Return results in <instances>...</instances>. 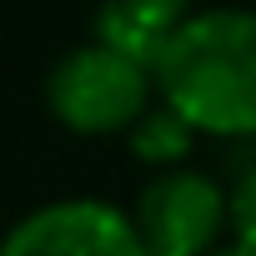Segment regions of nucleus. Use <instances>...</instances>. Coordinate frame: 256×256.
I'll use <instances>...</instances> for the list:
<instances>
[{"mask_svg":"<svg viewBox=\"0 0 256 256\" xmlns=\"http://www.w3.org/2000/svg\"><path fill=\"white\" fill-rule=\"evenodd\" d=\"M156 96L196 136H256V10H196L156 60Z\"/></svg>","mask_w":256,"mask_h":256,"instance_id":"obj_1","label":"nucleus"},{"mask_svg":"<svg viewBox=\"0 0 256 256\" xmlns=\"http://www.w3.org/2000/svg\"><path fill=\"white\" fill-rule=\"evenodd\" d=\"M156 76L100 40L66 50L46 76V110L70 136H131L151 110Z\"/></svg>","mask_w":256,"mask_h":256,"instance_id":"obj_2","label":"nucleus"},{"mask_svg":"<svg viewBox=\"0 0 256 256\" xmlns=\"http://www.w3.org/2000/svg\"><path fill=\"white\" fill-rule=\"evenodd\" d=\"M146 256H216L231 231V191L196 166L156 171L131 201Z\"/></svg>","mask_w":256,"mask_h":256,"instance_id":"obj_3","label":"nucleus"},{"mask_svg":"<svg viewBox=\"0 0 256 256\" xmlns=\"http://www.w3.org/2000/svg\"><path fill=\"white\" fill-rule=\"evenodd\" d=\"M0 256H146L136 221L106 196H56L6 226Z\"/></svg>","mask_w":256,"mask_h":256,"instance_id":"obj_4","label":"nucleus"},{"mask_svg":"<svg viewBox=\"0 0 256 256\" xmlns=\"http://www.w3.org/2000/svg\"><path fill=\"white\" fill-rule=\"evenodd\" d=\"M191 16H196L191 0H100L90 40H100V46H110L120 56H131V60H141L156 76L161 50L171 46V36Z\"/></svg>","mask_w":256,"mask_h":256,"instance_id":"obj_5","label":"nucleus"},{"mask_svg":"<svg viewBox=\"0 0 256 256\" xmlns=\"http://www.w3.org/2000/svg\"><path fill=\"white\" fill-rule=\"evenodd\" d=\"M126 146H131V156L151 171H176V166H191V151H196V131L171 110V106H151L136 126L131 136H126Z\"/></svg>","mask_w":256,"mask_h":256,"instance_id":"obj_6","label":"nucleus"},{"mask_svg":"<svg viewBox=\"0 0 256 256\" xmlns=\"http://www.w3.org/2000/svg\"><path fill=\"white\" fill-rule=\"evenodd\" d=\"M231 241L256 251V161H246L231 181Z\"/></svg>","mask_w":256,"mask_h":256,"instance_id":"obj_7","label":"nucleus"},{"mask_svg":"<svg viewBox=\"0 0 256 256\" xmlns=\"http://www.w3.org/2000/svg\"><path fill=\"white\" fill-rule=\"evenodd\" d=\"M216 256H256V251H251V246H236V241H226Z\"/></svg>","mask_w":256,"mask_h":256,"instance_id":"obj_8","label":"nucleus"}]
</instances>
